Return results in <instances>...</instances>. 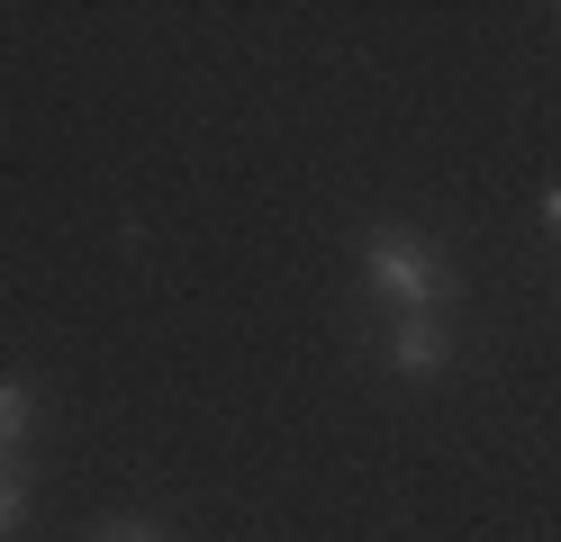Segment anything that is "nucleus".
Here are the masks:
<instances>
[{
  "label": "nucleus",
  "instance_id": "f257e3e1",
  "mask_svg": "<svg viewBox=\"0 0 561 542\" xmlns=\"http://www.w3.org/2000/svg\"><path fill=\"white\" fill-rule=\"evenodd\" d=\"M363 272H371V289L390 308H408V316H435L444 299H453V272H444V253L426 244V235H408V227H380L371 244H363Z\"/></svg>",
  "mask_w": 561,
  "mask_h": 542
},
{
  "label": "nucleus",
  "instance_id": "f03ea898",
  "mask_svg": "<svg viewBox=\"0 0 561 542\" xmlns=\"http://www.w3.org/2000/svg\"><path fill=\"white\" fill-rule=\"evenodd\" d=\"M390 361L435 380V371H444V325H435V316H399V325H390Z\"/></svg>",
  "mask_w": 561,
  "mask_h": 542
},
{
  "label": "nucleus",
  "instance_id": "7ed1b4c3",
  "mask_svg": "<svg viewBox=\"0 0 561 542\" xmlns=\"http://www.w3.org/2000/svg\"><path fill=\"white\" fill-rule=\"evenodd\" d=\"M27 425H37V397H27L19 380H0V452H10V443H19Z\"/></svg>",
  "mask_w": 561,
  "mask_h": 542
},
{
  "label": "nucleus",
  "instance_id": "20e7f679",
  "mask_svg": "<svg viewBox=\"0 0 561 542\" xmlns=\"http://www.w3.org/2000/svg\"><path fill=\"white\" fill-rule=\"evenodd\" d=\"M19 506H27V488H19V470H10V452H0V533H19Z\"/></svg>",
  "mask_w": 561,
  "mask_h": 542
},
{
  "label": "nucleus",
  "instance_id": "39448f33",
  "mask_svg": "<svg viewBox=\"0 0 561 542\" xmlns=\"http://www.w3.org/2000/svg\"><path fill=\"white\" fill-rule=\"evenodd\" d=\"M100 542H154V533H146V524H136V533H100Z\"/></svg>",
  "mask_w": 561,
  "mask_h": 542
},
{
  "label": "nucleus",
  "instance_id": "423d86ee",
  "mask_svg": "<svg viewBox=\"0 0 561 542\" xmlns=\"http://www.w3.org/2000/svg\"><path fill=\"white\" fill-rule=\"evenodd\" d=\"M543 217H552V227H561V191H543Z\"/></svg>",
  "mask_w": 561,
  "mask_h": 542
}]
</instances>
